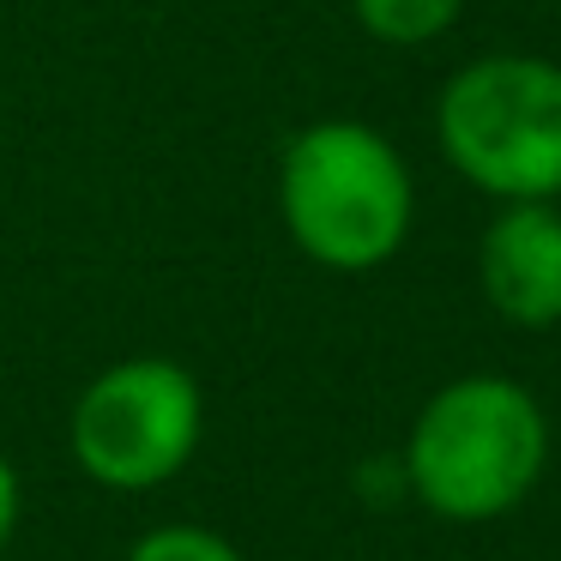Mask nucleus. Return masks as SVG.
<instances>
[{"mask_svg":"<svg viewBox=\"0 0 561 561\" xmlns=\"http://www.w3.org/2000/svg\"><path fill=\"white\" fill-rule=\"evenodd\" d=\"M19 513H25V489H19L13 459L0 453V549H7V537L19 531Z\"/></svg>","mask_w":561,"mask_h":561,"instance_id":"nucleus-8","label":"nucleus"},{"mask_svg":"<svg viewBox=\"0 0 561 561\" xmlns=\"http://www.w3.org/2000/svg\"><path fill=\"white\" fill-rule=\"evenodd\" d=\"M351 7H356V25L375 43H392V49L435 43L465 13V0H351Z\"/></svg>","mask_w":561,"mask_h":561,"instance_id":"nucleus-6","label":"nucleus"},{"mask_svg":"<svg viewBox=\"0 0 561 561\" xmlns=\"http://www.w3.org/2000/svg\"><path fill=\"white\" fill-rule=\"evenodd\" d=\"M411 170L368 122H314L284 146L278 211L290 242L332 272H375L411 236Z\"/></svg>","mask_w":561,"mask_h":561,"instance_id":"nucleus-2","label":"nucleus"},{"mask_svg":"<svg viewBox=\"0 0 561 561\" xmlns=\"http://www.w3.org/2000/svg\"><path fill=\"white\" fill-rule=\"evenodd\" d=\"M477 284L507 327L561 320V211L549 199H507L477 242Z\"/></svg>","mask_w":561,"mask_h":561,"instance_id":"nucleus-5","label":"nucleus"},{"mask_svg":"<svg viewBox=\"0 0 561 561\" xmlns=\"http://www.w3.org/2000/svg\"><path fill=\"white\" fill-rule=\"evenodd\" d=\"M199 428H206L199 380L170 356H127L85 380L67 416V447L91 483L146 495L194 459Z\"/></svg>","mask_w":561,"mask_h":561,"instance_id":"nucleus-4","label":"nucleus"},{"mask_svg":"<svg viewBox=\"0 0 561 561\" xmlns=\"http://www.w3.org/2000/svg\"><path fill=\"white\" fill-rule=\"evenodd\" d=\"M435 139L471 187L507 199L561 194V67L483 55L440 85Z\"/></svg>","mask_w":561,"mask_h":561,"instance_id":"nucleus-3","label":"nucleus"},{"mask_svg":"<svg viewBox=\"0 0 561 561\" xmlns=\"http://www.w3.org/2000/svg\"><path fill=\"white\" fill-rule=\"evenodd\" d=\"M127 561H242V549L211 525H158L127 549Z\"/></svg>","mask_w":561,"mask_h":561,"instance_id":"nucleus-7","label":"nucleus"},{"mask_svg":"<svg viewBox=\"0 0 561 561\" xmlns=\"http://www.w3.org/2000/svg\"><path fill=\"white\" fill-rule=\"evenodd\" d=\"M549 459L543 404L507 375H459L416 411L404 483L440 519H501L537 489Z\"/></svg>","mask_w":561,"mask_h":561,"instance_id":"nucleus-1","label":"nucleus"}]
</instances>
